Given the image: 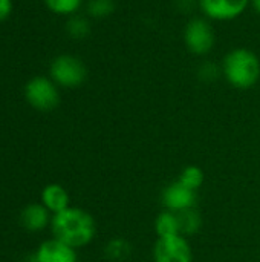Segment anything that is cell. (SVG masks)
I'll return each mask as SVG.
<instances>
[{"mask_svg": "<svg viewBox=\"0 0 260 262\" xmlns=\"http://www.w3.org/2000/svg\"><path fill=\"white\" fill-rule=\"evenodd\" d=\"M51 229L55 239L70 246L72 249L87 246L97 233V226L92 215L83 209L70 206L58 213H54Z\"/></svg>", "mask_w": 260, "mask_h": 262, "instance_id": "1", "label": "cell"}, {"mask_svg": "<svg viewBox=\"0 0 260 262\" xmlns=\"http://www.w3.org/2000/svg\"><path fill=\"white\" fill-rule=\"evenodd\" d=\"M222 72L233 88L250 89L259 81L260 61L253 51L247 48H236L227 54Z\"/></svg>", "mask_w": 260, "mask_h": 262, "instance_id": "2", "label": "cell"}, {"mask_svg": "<svg viewBox=\"0 0 260 262\" xmlns=\"http://www.w3.org/2000/svg\"><path fill=\"white\" fill-rule=\"evenodd\" d=\"M49 74L57 86L78 88L84 83L87 77V69L78 57L70 54H63L52 60Z\"/></svg>", "mask_w": 260, "mask_h": 262, "instance_id": "3", "label": "cell"}, {"mask_svg": "<svg viewBox=\"0 0 260 262\" xmlns=\"http://www.w3.org/2000/svg\"><path fill=\"white\" fill-rule=\"evenodd\" d=\"M25 98L34 109L48 112L58 106L60 92L52 78L34 77L25 86Z\"/></svg>", "mask_w": 260, "mask_h": 262, "instance_id": "4", "label": "cell"}, {"mask_svg": "<svg viewBox=\"0 0 260 262\" xmlns=\"http://www.w3.org/2000/svg\"><path fill=\"white\" fill-rule=\"evenodd\" d=\"M184 40L190 52L205 55L213 49L215 32L211 25L204 18H192L184 29Z\"/></svg>", "mask_w": 260, "mask_h": 262, "instance_id": "5", "label": "cell"}, {"mask_svg": "<svg viewBox=\"0 0 260 262\" xmlns=\"http://www.w3.org/2000/svg\"><path fill=\"white\" fill-rule=\"evenodd\" d=\"M155 262H192L193 255L190 244L181 235L158 238L153 247Z\"/></svg>", "mask_w": 260, "mask_h": 262, "instance_id": "6", "label": "cell"}, {"mask_svg": "<svg viewBox=\"0 0 260 262\" xmlns=\"http://www.w3.org/2000/svg\"><path fill=\"white\" fill-rule=\"evenodd\" d=\"M251 0H199V6L211 20H233L238 18Z\"/></svg>", "mask_w": 260, "mask_h": 262, "instance_id": "7", "label": "cell"}, {"mask_svg": "<svg viewBox=\"0 0 260 262\" xmlns=\"http://www.w3.org/2000/svg\"><path fill=\"white\" fill-rule=\"evenodd\" d=\"M162 203L172 212L192 209L195 207V203H196V190L187 187L178 180L176 183H172L164 189Z\"/></svg>", "mask_w": 260, "mask_h": 262, "instance_id": "8", "label": "cell"}, {"mask_svg": "<svg viewBox=\"0 0 260 262\" xmlns=\"http://www.w3.org/2000/svg\"><path fill=\"white\" fill-rule=\"evenodd\" d=\"M37 262H77L75 249L52 238L40 244L35 252Z\"/></svg>", "mask_w": 260, "mask_h": 262, "instance_id": "9", "label": "cell"}, {"mask_svg": "<svg viewBox=\"0 0 260 262\" xmlns=\"http://www.w3.org/2000/svg\"><path fill=\"white\" fill-rule=\"evenodd\" d=\"M49 213L51 212L43 204H29L20 215L21 226L29 232H40L51 223L52 218Z\"/></svg>", "mask_w": 260, "mask_h": 262, "instance_id": "10", "label": "cell"}, {"mask_svg": "<svg viewBox=\"0 0 260 262\" xmlns=\"http://www.w3.org/2000/svg\"><path fill=\"white\" fill-rule=\"evenodd\" d=\"M41 204L51 213H58L69 207V193L60 184H48L41 192Z\"/></svg>", "mask_w": 260, "mask_h": 262, "instance_id": "11", "label": "cell"}, {"mask_svg": "<svg viewBox=\"0 0 260 262\" xmlns=\"http://www.w3.org/2000/svg\"><path fill=\"white\" fill-rule=\"evenodd\" d=\"M155 230H156L158 238H169V236H178V235H181L179 221H178L176 212L166 210V212L159 213L158 218H156V221H155Z\"/></svg>", "mask_w": 260, "mask_h": 262, "instance_id": "12", "label": "cell"}, {"mask_svg": "<svg viewBox=\"0 0 260 262\" xmlns=\"http://www.w3.org/2000/svg\"><path fill=\"white\" fill-rule=\"evenodd\" d=\"M176 215H178V221H179L181 235H195L202 226L201 215H199V212L195 210V207L176 212Z\"/></svg>", "mask_w": 260, "mask_h": 262, "instance_id": "13", "label": "cell"}, {"mask_svg": "<svg viewBox=\"0 0 260 262\" xmlns=\"http://www.w3.org/2000/svg\"><path fill=\"white\" fill-rule=\"evenodd\" d=\"M132 253L130 244L123 238H115L107 243L104 249V255L110 262H124Z\"/></svg>", "mask_w": 260, "mask_h": 262, "instance_id": "14", "label": "cell"}, {"mask_svg": "<svg viewBox=\"0 0 260 262\" xmlns=\"http://www.w3.org/2000/svg\"><path fill=\"white\" fill-rule=\"evenodd\" d=\"M46 6L49 11H52L54 14H58V15H72L75 14L83 0H44Z\"/></svg>", "mask_w": 260, "mask_h": 262, "instance_id": "15", "label": "cell"}, {"mask_svg": "<svg viewBox=\"0 0 260 262\" xmlns=\"http://www.w3.org/2000/svg\"><path fill=\"white\" fill-rule=\"evenodd\" d=\"M179 181L182 184H185L187 187H190L193 190H198L202 186V183H204V172L198 166H187L181 172Z\"/></svg>", "mask_w": 260, "mask_h": 262, "instance_id": "16", "label": "cell"}, {"mask_svg": "<svg viewBox=\"0 0 260 262\" xmlns=\"http://www.w3.org/2000/svg\"><path fill=\"white\" fill-rule=\"evenodd\" d=\"M67 32L72 38H84L89 35L90 32V25L89 21L84 18V17H80V15H74L69 18L67 21Z\"/></svg>", "mask_w": 260, "mask_h": 262, "instance_id": "17", "label": "cell"}, {"mask_svg": "<svg viewBox=\"0 0 260 262\" xmlns=\"http://www.w3.org/2000/svg\"><path fill=\"white\" fill-rule=\"evenodd\" d=\"M115 9L113 0H89L87 11L95 18H104L109 17Z\"/></svg>", "mask_w": 260, "mask_h": 262, "instance_id": "18", "label": "cell"}, {"mask_svg": "<svg viewBox=\"0 0 260 262\" xmlns=\"http://www.w3.org/2000/svg\"><path fill=\"white\" fill-rule=\"evenodd\" d=\"M198 75L202 81H207V83H211L215 80L219 78L221 75V68L213 63V61H205L204 64L199 66V71H198Z\"/></svg>", "mask_w": 260, "mask_h": 262, "instance_id": "19", "label": "cell"}, {"mask_svg": "<svg viewBox=\"0 0 260 262\" xmlns=\"http://www.w3.org/2000/svg\"><path fill=\"white\" fill-rule=\"evenodd\" d=\"M12 12V0H0V23L5 21Z\"/></svg>", "mask_w": 260, "mask_h": 262, "instance_id": "20", "label": "cell"}, {"mask_svg": "<svg viewBox=\"0 0 260 262\" xmlns=\"http://www.w3.org/2000/svg\"><path fill=\"white\" fill-rule=\"evenodd\" d=\"M251 5H253V8L256 9V12L260 14V0H251Z\"/></svg>", "mask_w": 260, "mask_h": 262, "instance_id": "21", "label": "cell"}]
</instances>
